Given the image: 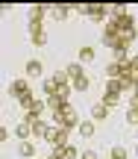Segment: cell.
<instances>
[{
    "mask_svg": "<svg viewBox=\"0 0 138 159\" xmlns=\"http://www.w3.org/2000/svg\"><path fill=\"white\" fill-rule=\"evenodd\" d=\"M109 30H115V33L121 35V39L127 41V44H129V41L135 39V24H132V18H129V15H123V12H121L118 18H112Z\"/></svg>",
    "mask_w": 138,
    "mask_h": 159,
    "instance_id": "1",
    "label": "cell"
},
{
    "mask_svg": "<svg viewBox=\"0 0 138 159\" xmlns=\"http://www.w3.org/2000/svg\"><path fill=\"white\" fill-rule=\"evenodd\" d=\"M76 124V112L71 103H65L62 109H56V127H62V130H71V127Z\"/></svg>",
    "mask_w": 138,
    "mask_h": 159,
    "instance_id": "2",
    "label": "cell"
},
{
    "mask_svg": "<svg viewBox=\"0 0 138 159\" xmlns=\"http://www.w3.org/2000/svg\"><path fill=\"white\" fill-rule=\"evenodd\" d=\"M103 41H106V47H112L115 53H121L123 47H127V41L121 39V35L115 33V30H106V35H103Z\"/></svg>",
    "mask_w": 138,
    "mask_h": 159,
    "instance_id": "3",
    "label": "cell"
},
{
    "mask_svg": "<svg viewBox=\"0 0 138 159\" xmlns=\"http://www.w3.org/2000/svg\"><path fill=\"white\" fill-rule=\"evenodd\" d=\"M121 85H123V80H112L109 85H106V106H112V103H118V97H121Z\"/></svg>",
    "mask_w": 138,
    "mask_h": 159,
    "instance_id": "4",
    "label": "cell"
},
{
    "mask_svg": "<svg viewBox=\"0 0 138 159\" xmlns=\"http://www.w3.org/2000/svg\"><path fill=\"white\" fill-rule=\"evenodd\" d=\"M12 91H15V97H18V100H21V103H24L27 109H29V106L35 103L32 97H29V85H27V83H15V85H12Z\"/></svg>",
    "mask_w": 138,
    "mask_h": 159,
    "instance_id": "5",
    "label": "cell"
},
{
    "mask_svg": "<svg viewBox=\"0 0 138 159\" xmlns=\"http://www.w3.org/2000/svg\"><path fill=\"white\" fill-rule=\"evenodd\" d=\"M29 35H32V44H44V30H41V18H32V24H29Z\"/></svg>",
    "mask_w": 138,
    "mask_h": 159,
    "instance_id": "6",
    "label": "cell"
},
{
    "mask_svg": "<svg viewBox=\"0 0 138 159\" xmlns=\"http://www.w3.org/2000/svg\"><path fill=\"white\" fill-rule=\"evenodd\" d=\"M44 139H47V142H50V144H56V148H59V144L65 142V130H62V127H50Z\"/></svg>",
    "mask_w": 138,
    "mask_h": 159,
    "instance_id": "7",
    "label": "cell"
},
{
    "mask_svg": "<svg viewBox=\"0 0 138 159\" xmlns=\"http://www.w3.org/2000/svg\"><path fill=\"white\" fill-rule=\"evenodd\" d=\"M91 115H94V121H103L106 115H109V106H106V103H100V106L91 109Z\"/></svg>",
    "mask_w": 138,
    "mask_h": 159,
    "instance_id": "8",
    "label": "cell"
},
{
    "mask_svg": "<svg viewBox=\"0 0 138 159\" xmlns=\"http://www.w3.org/2000/svg\"><path fill=\"white\" fill-rule=\"evenodd\" d=\"M82 12H85V15H91V18H103V6H82Z\"/></svg>",
    "mask_w": 138,
    "mask_h": 159,
    "instance_id": "9",
    "label": "cell"
},
{
    "mask_svg": "<svg viewBox=\"0 0 138 159\" xmlns=\"http://www.w3.org/2000/svg\"><path fill=\"white\" fill-rule=\"evenodd\" d=\"M65 77H71V80H80V77H85V74H82V68H80V65H68Z\"/></svg>",
    "mask_w": 138,
    "mask_h": 159,
    "instance_id": "10",
    "label": "cell"
},
{
    "mask_svg": "<svg viewBox=\"0 0 138 159\" xmlns=\"http://www.w3.org/2000/svg\"><path fill=\"white\" fill-rule=\"evenodd\" d=\"M27 71H29V77H38V74H41V62H38V59L27 62Z\"/></svg>",
    "mask_w": 138,
    "mask_h": 159,
    "instance_id": "11",
    "label": "cell"
},
{
    "mask_svg": "<svg viewBox=\"0 0 138 159\" xmlns=\"http://www.w3.org/2000/svg\"><path fill=\"white\" fill-rule=\"evenodd\" d=\"M29 124H32V136H47V127L41 121H29Z\"/></svg>",
    "mask_w": 138,
    "mask_h": 159,
    "instance_id": "12",
    "label": "cell"
},
{
    "mask_svg": "<svg viewBox=\"0 0 138 159\" xmlns=\"http://www.w3.org/2000/svg\"><path fill=\"white\" fill-rule=\"evenodd\" d=\"M91 59H94V50L91 47H82L80 50V62H91Z\"/></svg>",
    "mask_w": 138,
    "mask_h": 159,
    "instance_id": "13",
    "label": "cell"
},
{
    "mask_svg": "<svg viewBox=\"0 0 138 159\" xmlns=\"http://www.w3.org/2000/svg\"><path fill=\"white\" fill-rule=\"evenodd\" d=\"M29 133H32V124H18V136L21 139H27Z\"/></svg>",
    "mask_w": 138,
    "mask_h": 159,
    "instance_id": "14",
    "label": "cell"
},
{
    "mask_svg": "<svg viewBox=\"0 0 138 159\" xmlns=\"http://www.w3.org/2000/svg\"><path fill=\"white\" fill-rule=\"evenodd\" d=\"M80 133H82V136H91V133H94L91 121H85V124H80Z\"/></svg>",
    "mask_w": 138,
    "mask_h": 159,
    "instance_id": "15",
    "label": "cell"
},
{
    "mask_svg": "<svg viewBox=\"0 0 138 159\" xmlns=\"http://www.w3.org/2000/svg\"><path fill=\"white\" fill-rule=\"evenodd\" d=\"M127 118H129V124H138V106H135V103H132V109H129Z\"/></svg>",
    "mask_w": 138,
    "mask_h": 159,
    "instance_id": "16",
    "label": "cell"
},
{
    "mask_svg": "<svg viewBox=\"0 0 138 159\" xmlns=\"http://www.w3.org/2000/svg\"><path fill=\"white\" fill-rule=\"evenodd\" d=\"M112 159H127V150H123V148H115V150H112Z\"/></svg>",
    "mask_w": 138,
    "mask_h": 159,
    "instance_id": "17",
    "label": "cell"
},
{
    "mask_svg": "<svg viewBox=\"0 0 138 159\" xmlns=\"http://www.w3.org/2000/svg\"><path fill=\"white\" fill-rule=\"evenodd\" d=\"M21 153H24V156H32V144L24 142V144H21Z\"/></svg>",
    "mask_w": 138,
    "mask_h": 159,
    "instance_id": "18",
    "label": "cell"
},
{
    "mask_svg": "<svg viewBox=\"0 0 138 159\" xmlns=\"http://www.w3.org/2000/svg\"><path fill=\"white\" fill-rule=\"evenodd\" d=\"M76 89H80V91L88 89V77H80V80H76Z\"/></svg>",
    "mask_w": 138,
    "mask_h": 159,
    "instance_id": "19",
    "label": "cell"
},
{
    "mask_svg": "<svg viewBox=\"0 0 138 159\" xmlns=\"http://www.w3.org/2000/svg\"><path fill=\"white\" fill-rule=\"evenodd\" d=\"M71 156H76V150L71 148V144H65V159H71Z\"/></svg>",
    "mask_w": 138,
    "mask_h": 159,
    "instance_id": "20",
    "label": "cell"
}]
</instances>
